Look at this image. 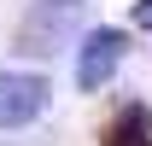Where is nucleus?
I'll return each instance as SVG.
<instances>
[{"mask_svg": "<svg viewBox=\"0 0 152 146\" xmlns=\"http://www.w3.org/2000/svg\"><path fill=\"white\" fill-rule=\"evenodd\" d=\"M76 29H82V0H35L18 18V47L29 58H47V53H58Z\"/></svg>", "mask_w": 152, "mask_h": 146, "instance_id": "f257e3e1", "label": "nucleus"}, {"mask_svg": "<svg viewBox=\"0 0 152 146\" xmlns=\"http://www.w3.org/2000/svg\"><path fill=\"white\" fill-rule=\"evenodd\" d=\"M123 53H129V35L123 29H88L82 47H76V88L82 93L105 88L117 76V64H123Z\"/></svg>", "mask_w": 152, "mask_h": 146, "instance_id": "f03ea898", "label": "nucleus"}, {"mask_svg": "<svg viewBox=\"0 0 152 146\" xmlns=\"http://www.w3.org/2000/svg\"><path fill=\"white\" fill-rule=\"evenodd\" d=\"M47 76L35 70H0V128H23L47 111Z\"/></svg>", "mask_w": 152, "mask_h": 146, "instance_id": "7ed1b4c3", "label": "nucleus"}, {"mask_svg": "<svg viewBox=\"0 0 152 146\" xmlns=\"http://www.w3.org/2000/svg\"><path fill=\"white\" fill-rule=\"evenodd\" d=\"M146 140H152V117H146V105H129V111L111 123V134H105V146H146Z\"/></svg>", "mask_w": 152, "mask_h": 146, "instance_id": "20e7f679", "label": "nucleus"}, {"mask_svg": "<svg viewBox=\"0 0 152 146\" xmlns=\"http://www.w3.org/2000/svg\"><path fill=\"white\" fill-rule=\"evenodd\" d=\"M134 23H140V29H152V0H134Z\"/></svg>", "mask_w": 152, "mask_h": 146, "instance_id": "39448f33", "label": "nucleus"}]
</instances>
